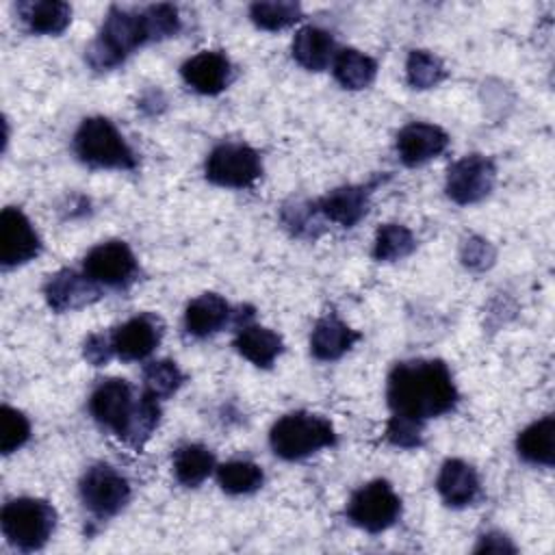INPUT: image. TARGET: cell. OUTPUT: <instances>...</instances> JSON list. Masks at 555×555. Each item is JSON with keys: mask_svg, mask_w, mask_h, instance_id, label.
Masks as SVG:
<instances>
[{"mask_svg": "<svg viewBox=\"0 0 555 555\" xmlns=\"http://www.w3.org/2000/svg\"><path fill=\"white\" fill-rule=\"evenodd\" d=\"M215 468V453L204 444L189 442L173 451V475L186 488H197Z\"/></svg>", "mask_w": 555, "mask_h": 555, "instance_id": "cell-25", "label": "cell"}, {"mask_svg": "<svg viewBox=\"0 0 555 555\" xmlns=\"http://www.w3.org/2000/svg\"><path fill=\"white\" fill-rule=\"evenodd\" d=\"M301 15V4L291 0H262L249 7V20L262 30L288 28L299 22Z\"/></svg>", "mask_w": 555, "mask_h": 555, "instance_id": "cell-29", "label": "cell"}, {"mask_svg": "<svg viewBox=\"0 0 555 555\" xmlns=\"http://www.w3.org/2000/svg\"><path fill=\"white\" fill-rule=\"evenodd\" d=\"M217 479L228 494H251L264 483V473L249 460H232L217 466Z\"/></svg>", "mask_w": 555, "mask_h": 555, "instance_id": "cell-28", "label": "cell"}, {"mask_svg": "<svg viewBox=\"0 0 555 555\" xmlns=\"http://www.w3.org/2000/svg\"><path fill=\"white\" fill-rule=\"evenodd\" d=\"M143 11L150 41L173 37L180 30V13L173 4H150Z\"/></svg>", "mask_w": 555, "mask_h": 555, "instance_id": "cell-33", "label": "cell"}, {"mask_svg": "<svg viewBox=\"0 0 555 555\" xmlns=\"http://www.w3.org/2000/svg\"><path fill=\"white\" fill-rule=\"evenodd\" d=\"M230 319L228 301L217 293H204L189 301L184 310V327L195 338H206L219 332Z\"/></svg>", "mask_w": 555, "mask_h": 555, "instance_id": "cell-23", "label": "cell"}, {"mask_svg": "<svg viewBox=\"0 0 555 555\" xmlns=\"http://www.w3.org/2000/svg\"><path fill=\"white\" fill-rule=\"evenodd\" d=\"M332 65H334V78L338 80L340 87L349 91H360L369 87L377 74V63L369 54L356 48L338 50Z\"/></svg>", "mask_w": 555, "mask_h": 555, "instance_id": "cell-26", "label": "cell"}, {"mask_svg": "<svg viewBox=\"0 0 555 555\" xmlns=\"http://www.w3.org/2000/svg\"><path fill=\"white\" fill-rule=\"evenodd\" d=\"M137 401L139 397H134V390L126 379L111 377L93 388L89 397V412L98 425L124 440L137 412Z\"/></svg>", "mask_w": 555, "mask_h": 555, "instance_id": "cell-8", "label": "cell"}, {"mask_svg": "<svg viewBox=\"0 0 555 555\" xmlns=\"http://www.w3.org/2000/svg\"><path fill=\"white\" fill-rule=\"evenodd\" d=\"M82 353H85V360L91 362L93 366L106 364V362L115 356V353H113V347H111V336H108V334H91V336L85 340Z\"/></svg>", "mask_w": 555, "mask_h": 555, "instance_id": "cell-36", "label": "cell"}, {"mask_svg": "<svg viewBox=\"0 0 555 555\" xmlns=\"http://www.w3.org/2000/svg\"><path fill=\"white\" fill-rule=\"evenodd\" d=\"M462 262L475 271L488 269L494 262V247L486 238L468 236L462 245Z\"/></svg>", "mask_w": 555, "mask_h": 555, "instance_id": "cell-35", "label": "cell"}, {"mask_svg": "<svg viewBox=\"0 0 555 555\" xmlns=\"http://www.w3.org/2000/svg\"><path fill=\"white\" fill-rule=\"evenodd\" d=\"M41 251V238L30 219L13 206L0 215V262L4 269L24 264Z\"/></svg>", "mask_w": 555, "mask_h": 555, "instance_id": "cell-12", "label": "cell"}, {"mask_svg": "<svg viewBox=\"0 0 555 555\" xmlns=\"http://www.w3.org/2000/svg\"><path fill=\"white\" fill-rule=\"evenodd\" d=\"M496 182V167L483 154H468L447 169L444 191L460 206L477 204L490 195Z\"/></svg>", "mask_w": 555, "mask_h": 555, "instance_id": "cell-10", "label": "cell"}, {"mask_svg": "<svg viewBox=\"0 0 555 555\" xmlns=\"http://www.w3.org/2000/svg\"><path fill=\"white\" fill-rule=\"evenodd\" d=\"M269 444L278 457L295 462L336 444V431L334 425L319 414L291 412L273 423Z\"/></svg>", "mask_w": 555, "mask_h": 555, "instance_id": "cell-4", "label": "cell"}, {"mask_svg": "<svg viewBox=\"0 0 555 555\" xmlns=\"http://www.w3.org/2000/svg\"><path fill=\"white\" fill-rule=\"evenodd\" d=\"M293 59L308 72H321L336 56L334 37L319 26H304L293 37Z\"/></svg>", "mask_w": 555, "mask_h": 555, "instance_id": "cell-22", "label": "cell"}, {"mask_svg": "<svg viewBox=\"0 0 555 555\" xmlns=\"http://www.w3.org/2000/svg\"><path fill=\"white\" fill-rule=\"evenodd\" d=\"M436 490L451 507H466L479 496L481 483L477 470L464 460H447L436 477Z\"/></svg>", "mask_w": 555, "mask_h": 555, "instance_id": "cell-18", "label": "cell"}, {"mask_svg": "<svg viewBox=\"0 0 555 555\" xmlns=\"http://www.w3.org/2000/svg\"><path fill=\"white\" fill-rule=\"evenodd\" d=\"M392 414L425 423L451 412L460 399L453 375L442 360H408L392 366L386 386Z\"/></svg>", "mask_w": 555, "mask_h": 555, "instance_id": "cell-1", "label": "cell"}, {"mask_svg": "<svg viewBox=\"0 0 555 555\" xmlns=\"http://www.w3.org/2000/svg\"><path fill=\"white\" fill-rule=\"evenodd\" d=\"M399 516L401 499L386 479H373L360 486L347 503V518L369 533L386 531Z\"/></svg>", "mask_w": 555, "mask_h": 555, "instance_id": "cell-6", "label": "cell"}, {"mask_svg": "<svg viewBox=\"0 0 555 555\" xmlns=\"http://www.w3.org/2000/svg\"><path fill=\"white\" fill-rule=\"evenodd\" d=\"M369 197L371 186L362 184H349L330 191L321 199L314 202L321 217L327 221L340 225V228H353L369 210Z\"/></svg>", "mask_w": 555, "mask_h": 555, "instance_id": "cell-17", "label": "cell"}, {"mask_svg": "<svg viewBox=\"0 0 555 555\" xmlns=\"http://www.w3.org/2000/svg\"><path fill=\"white\" fill-rule=\"evenodd\" d=\"M20 22L35 35H61L72 22V7L61 0H28L15 7Z\"/></svg>", "mask_w": 555, "mask_h": 555, "instance_id": "cell-21", "label": "cell"}, {"mask_svg": "<svg viewBox=\"0 0 555 555\" xmlns=\"http://www.w3.org/2000/svg\"><path fill=\"white\" fill-rule=\"evenodd\" d=\"M0 525L13 546L20 551H37L50 540L56 527V509L43 499H13L2 507Z\"/></svg>", "mask_w": 555, "mask_h": 555, "instance_id": "cell-5", "label": "cell"}, {"mask_svg": "<svg viewBox=\"0 0 555 555\" xmlns=\"http://www.w3.org/2000/svg\"><path fill=\"white\" fill-rule=\"evenodd\" d=\"M518 455L535 466H553L555 462V418L551 414L527 425L516 438Z\"/></svg>", "mask_w": 555, "mask_h": 555, "instance_id": "cell-24", "label": "cell"}, {"mask_svg": "<svg viewBox=\"0 0 555 555\" xmlns=\"http://www.w3.org/2000/svg\"><path fill=\"white\" fill-rule=\"evenodd\" d=\"M516 546L509 542V538H505L503 533L490 531L483 533L479 544L475 546V553H514Z\"/></svg>", "mask_w": 555, "mask_h": 555, "instance_id": "cell-37", "label": "cell"}, {"mask_svg": "<svg viewBox=\"0 0 555 555\" xmlns=\"http://www.w3.org/2000/svg\"><path fill=\"white\" fill-rule=\"evenodd\" d=\"M234 349L254 366L269 369L284 351V340L269 327L243 323L238 325V332L234 336Z\"/></svg>", "mask_w": 555, "mask_h": 555, "instance_id": "cell-20", "label": "cell"}, {"mask_svg": "<svg viewBox=\"0 0 555 555\" xmlns=\"http://www.w3.org/2000/svg\"><path fill=\"white\" fill-rule=\"evenodd\" d=\"M184 384V373L173 360H156L143 369V388L156 399H167Z\"/></svg>", "mask_w": 555, "mask_h": 555, "instance_id": "cell-31", "label": "cell"}, {"mask_svg": "<svg viewBox=\"0 0 555 555\" xmlns=\"http://www.w3.org/2000/svg\"><path fill=\"white\" fill-rule=\"evenodd\" d=\"M145 43H150V33L143 11L111 7L100 35L85 50V59L93 69L106 72L117 67L132 50Z\"/></svg>", "mask_w": 555, "mask_h": 555, "instance_id": "cell-2", "label": "cell"}, {"mask_svg": "<svg viewBox=\"0 0 555 555\" xmlns=\"http://www.w3.org/2000/svg\"><path fill=\"white\" fill-rule=\"evenodd\" d=\"M163 330H165V325H163L160 317H156L152 312H141V314L124 321L108 334L113 353L126 362L143 360L158 347V343L163 338Z\"/></svg>", "mask_w": 555, "mask_h": 555, "instance_id": "cell-13", "label": "cell"}, {"mask_svg": "<svg viewBox=\"0 0 555 555\" xmlns=\"http://www.w3.org/2000/svg\"><path fill=\"white\" fill-rule=\"evenodd\" d=\"M206 180L228 189H249L262 176L260 154L245 143H219L204 163Z\"/></svg>", "mask_w": 555, "mask_h": 555, "instance_id": "cell-7", "label": "cell"}, {"mask_svg": "<svg viewBox=\"0 0 555 555\" xmlns=\"http://www.w3.org/2000/svg\"><path fill=\"white\" fill-rule=\"evenodd\" d=\"M137 258L124 241L100 243L82 260V273L100 286L124 288L137 278Z\"/></svg>", "mask_w": 555, "mask_h": 555, "instance_id": "cell-11", "label": "cell"}, {"mask_svg": "<svg viewBox=\"0 0 555 555\" xmlns=\"http://www.w3.org/2000/svg\"><path fill=\"white\" fill-rule=\"evenodd\" d=\"M43 295L52 310L67 312L100 299L102 288L100 284L89 280L85 273H78L74 269H61L48 278L43 286Z\"/></svg>", "mask_w": 555, "mask_h": 555, "instance_id": "cell-15", "label": "cell"}, {"mask_svg": "<svg viewBox=\"0 0 555 555\" xmlns=\"http://www.w3.org/2000/svg\"><path fill=\"white\" fill-rule=\"evenodd\" d=\"M358 340L360 334L351 330L343 319H338L336 314H325L312 327L310 351L317 360L330 362L343 358Z\"/></svg>", "mask_w": 555, "mask_h": 555, "instance_id": "cell-19", "label": "cell"}, {"mask_svg": "<svg viewBox=\"0 0 555 555\" xmlns=\"http://www.w3.org/2000/svg\"><path fill=\"white\" fill-rule=\"evenodd\" d=\"M74 152L76 156L98 169H134L137 154L117 130V126L102 117H87L80 121L74 134Z\"/></svg>", "mask_w": 555, "mask_h": 555, "instance_id": "cell-3", "label": "cell"}, {"mask_svg": "<svg viewBox=\"0 0 555 555\" xmlns=\"http://www.w3.org/2000/svg\"><path fill=\"white\" fill-rule=\"evenodd\" d=\"M180 74L193 91L202 95H217L230 85L234 69L223 52L204 50L186 59L180 67Z\"/></svg>", "mask_w": 555, "mask_h": 555, "instance_id": "cell-14", "label": "cell"}, {"mask_svg": "<svg viewBox=\"0 0 555 555\" xmlns=\"http://www.w3.org/2000/svg\"><path fill=\"white\" fill-rule=\"evenodd\" d=\"M405 78L412 89H431L447 78V67L436 54L412 50L405 61Z\"/></svg>", "mask_w": 555, "mask_h": 555, "instance_id": "cell-30", "label": "cell"}, {"mask_svg": "<svg viewBox=\"0 0 555 555\" xmlns=\"http://www.w3.org/2000/svg\"><path fill=\"white\" fill-rule=\"evenodd\" d=\"M30 438V421L26 418L24 412L2 405L0 410V451L4 455L17 451L24 447Z\"/></svg>", "mask_w": 555, "mask_h": 555, "instance_id": "cell-32", "label": "cell"}, {"mask_svg": "<svg viewBox=\"0 0 555 555\" xmlns=\"http://www.w3.org/2000/svg\"><path fill=\"white\" fill-rule=\"evenodd\" d=\"M386 440L401 449H416L423 444V423L392 414L386 425Z\"/></svg>", "mask_w": 555, "mask_h": 555, "instance_id": "cell-34", "label": "cell"}, {"mask_svg": "<svg viewBox=\"0 0 555 555\" xmlns=\"http://www.w3.org/2000/svg\"><path fill=\"white\" fill-rule=\"evenodd\" d=\"M449 145V134L434 124L412 121L397 134V152L403 165L418 167L440 156Z\"/></svg>", "mask_w": 555, "mask_h": 555, "instance_id": "cell-16", "label": "cell"}, {"mask_svg": "<svg viewBox=\"0 0 555 555\" xmlns=\"http://www.w3.org/2000/svg\"><path fill=\"white\" fill-rule=\"evenodd\" d=\"M78 490L85 507L100 518L115 516L130 499L128 479L108 464L89 466L80 477Z\"/></svg>", "mask_w": 555, "mask_h": 555, "instance_id": "cell-9", "label": "cell"}, {"mask_svg": "<svg viewBox=\"0 0 555 555\" xmlns=\"http://www.w3.org/2000/svg\"><path fill=\"white\" fill-rule=\"evenodd\" d=\"M416 249V238L410 228L401 223H384L377 228L373 243V258L379 262H395Z\"/></svg>", "mask_w": 555, "mask_h": 555, "instance_id": "cell-27", "label": "cell"}]
</instances>
